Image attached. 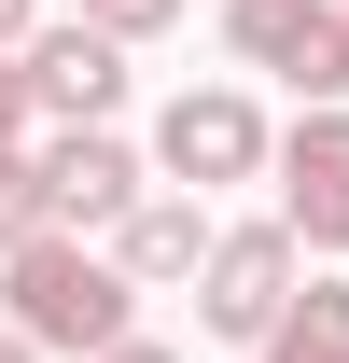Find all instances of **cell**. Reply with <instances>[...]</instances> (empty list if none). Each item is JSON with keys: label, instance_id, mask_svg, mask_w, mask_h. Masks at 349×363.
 I'll list each match as a JSON object with an SVG mask.
<instances>
[{"label": "cell", "instance_id": "obj_1", "mask_svg": "<svg viewBox=\"0 0 349 363\" xmlns=\"http://www.w3.org/2000/svg\"><path fill=\"white\" fill-rule=\"evenodd\" d=\"M0 335H28V350H126L140 335V294L112 279V252H84V238H28L14 266H0Z\"/></svg>", "mask_w": 349, "mask_h": 363}, {"label": "cell", "instance_id": "obj_2", "mask_svg": "<svg viewBox=\"0 0 349 363\" xmlns=\"http://www.w3.org/2000/svg\"><path fill=\"white\" fill-rule=\"evenodd\" d=\"M223 56L294 84L307 112H349V14L336 0H223Z\"/></svg>", "mask_w": 349, "mask_h": 363}, {"label": "cell", "instance_id": "obj_3", "mask_svg": "<svg viewBox=\"0 0 349 363\" xmlns=\"http://www.w3.org/2000/svg\"><path fill=\"white\" fill-rule=\"evenodd\" d=\"M265 154H279V140H265V112L238 84H182L168 112H154V154H140V168L168 182V196H223V182H252Z\"/></svg>", "mask_w": 349, "mask_h": 363}, {"label": "cell", "instance_id": "obj_4", "mask_svg": "<svg viewBox=\"0 0 349 363\" xmlns=\"http://www.w3.org/2000/svg\"><path fill=\"white\" fill-rule=\"evenodd\" d=\"M294 279H307V252H294L279 224H223L210 266H196V321H210L223 350H265L279 308H294Z\"/></svg>", "mask_w": 349, "mask_h": 363}, {"label": "cell", "instance_id": "obj_5", "mask_svg": "<svg viewBox=\"0 0 349 363\" xmlns=\"http://www.w3.org/2000/svg\"><path fill=\"white\" fill-rule=\"evenodd\" d=\"M28 168H43V238H84V252H98L112 224H126L140 196H154V168H140V154H126L112 126H56L43 154H28Z\"/></svg>", "mask_w": 349, "mask_h": 363}, {"label": "cell", "instance_id": "obj_6", "mask_svg": "<svg viewBox=\"0 0 349 363\" xmlns=\"http://www.w3.org/2000/svg\"><path fill=\"white\" fill-rule=\"evenodd\" d=\"M265 168H279V238L294 252H349V112H294V140Z\"/></svg>", "mask_w": 349, "mask_h": 363}, {"label": "cell", "instance_id": "obj_7", "mask_svg": "<svg viewBox=\"0 0 349 363\" xmlns=\"http://www.w3.org/2000/svg\"><path fill=\"white\" fill-rule=\"evenodd\" d=\"M14 70H28V112H56V126H112V98H126V43H98L84 14L70 28H28Z\"/></svg>", "mask_w": 349, "mask_h": 363}, {"label": "cell", "instance_id": "obj_8", "mask_svg": "<svg viewBox=\"0 0 349 363\" xmlns=\"http://www.w3.org/2000/svg\"><path fill=\"white\" fill-rule=\"evenodd\" d=\"M210 196H168V182H154V196H140L126 224H112V279H126V294H168V279H196L210 266Z\"/></svg>", "mask_w": 349, "mask_h": 363}, {"label": "cell", "instance_id": "obj_9", "mask_svg": "<svg viewBox=\"0 0 349 363\" xmlns=\"http://www.w3.org/2000/svg\"><path fill=\"white\" fill-rule=\"evenodd\" d=\"M252 363H349V279H307V294L279 308V335H265Z\"/></svg>", "mask_w": 349, "mask_h": 363}, {"label": "cell", "instance_id": "obj_10", "mask_svg": "<svg viewBox=\"0 0 349 363\" xmlns=\"http://www.w3.org/2000/svg\"><path fill=\"white\" fill-rule=\"evenodd\" d=\"M28 238H43V168H28V154H0V266H14Z\"/></svg>", "mask_w": 349, "mask_h": 363}, {"label": "cell", "instance_id": "obj_11", "mask_svg": "<svg viewBox=\"0 0 349 363\" xmlns=\"http://www.w3.org/2000/svg\"><path fill=\"white\" fill-rule=\"evenodd\" d=\"M168 14H182V0H84V28H98V43H154Z\"/></svg>", "mask_w": 349, "mask_h": 363}, {"label": "cell", "instance_id": "obj_12", "mask_svg": "<svg viewBox=\"0 0 349 363\" xmlns=\"http://www.w3.org/2000/svg\"><path fill=\"white\" fill-rule=\"evenodd\" d=\"M28 126H43V112H28V70L0 56V154H28Z\"/></svg>", "mask_w": 349, "mask_h": 363}, {"label": "cell", "instance_id": "obj_13", "mask_svg": "<svg viewBox=\"0 0 349 363\" xmlns=\"http://www.w3.org/2000/svg\"><path fill=\"white\" fill-rule=\"evenodd\" d=\"M28 28H43V0H0V56H14V43H28Z\"/></svg>", "mask_w": 349, "mask_h": 363}, {"label": "cell", "instance_id": "obj_14", "mask_svg": "<svg viewBox=\"0 0 349 363\" xmlns=\"http://www.w3.org/2000/svg\"><path fill=\"white\" fill-rule=\"evenodd\" d=\"M98 363H182V350H154V335H126V350H98Z\"/></svg>", "mask_w": 349, "mask_h": 363}, {"label": "cell", "instance_id": "obj_15", "mask_svg": "<svg viewBox=\"0 0 349 363\" xmlns=\"http://www.w3.org/2000/svg\"><path fill=\"white\" fill-rule=\"evenodd\" d=\"M0 363H43V350H28V335H0Z\"/></svg>", "mask_w": 349, "mask_h": 363}, {"label": "cell", "instance_id": "obj_16", "mask_svg": "<svg viewBox=\"0 0 349 363\" xmlns=\"http://www.w3.org/2000/svg\"><path fill=\"white\" fill-rule=\"evenodd\" d=\"M336 14H349V0H336Z\"/></svg>", "mask_w": 349, "mask_h": 363}]
</instances>
